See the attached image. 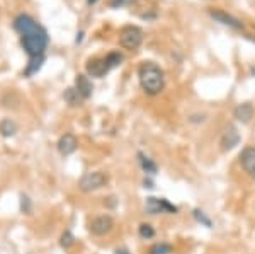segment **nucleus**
<instances>
[{
    "label": "nucleus",
    "instance_id": "aec40b11",
    "mask_svg": "<svg viewBox=\"0 0 255 254\" xmlns=\"http://www.w3.org/2000/svg\"><path fill=\"white\" fill-rule=\"evenodd\" d=\"M148 254H172V246L168 243H157L151 246Z\"/></svg>",
    "mask_w": 255,
    "mask_h": 254
},
{
    "label": "nucleus",
    "instance_id": "423d86ee",
    "mask_svg": "<svg viewBox=\"0 0 255 254\" xmlns=\"http://www.w3.org/2000/svg\"><path fill=\"white\" fill-rule=\"evenodd\" d=\"M208 14L213 20H216L221 26H226L233 31H244V27H245V24L242 22L240 19H237L235 15L228 14V12H225L221 9H208Z\"/></svg>",
    "mask_w": 255,
    "mask_h": 254
},
{
    "label": "nucleus",
    "instance_id": "f257e3e1",
    "mask_svg": "<svg viewBox=\"0 0 255 254\" xmlns=\"http://www.w3.org/2000/svg\"><path fill=\"white\" fill-rule=\"evenodd\" d=\"M12 26L20 34V44L27 53L29 60L44 58V53L49 44L48 31L27 14H19L14 19Z\"/></svg>",
    "mask_w": 255,
    "mask_h": 254
},
{
    "label": "nucleus",
    "instance_id": "20e7f679",
    "mask_svg": "<svg viewBox=\"0 0 255 254\" xmlns=\"http://www.w3.org/2000/svg\"><path fill=\"white\" fill-rule=\"evenodd\" d=\"M143 38H145V34H143V31L138 26H125L121 32H119V44L125 50L133 51L141 46Z\"/></svg>",
    "mask_w": 255,
    "mask_h": 254
},
{
    "label": "nucleus",
    "instance_id": "5701e85b",
    "mask_svg": "<svg viewBox=\"0 0 255 254\" xmlns=\"http://www.w3.org/2000/svg\"><path fill=\"white\" fill-rule=\"evenodd\" d=\"M20 212L26 215L32 214V202L27 195H20Z\"/></svg>",
    "mask_w": 255,
    "mask_h": 254
},
{
    "label": "nucleus",
    "instance_id": "f3484780",
    "mask_svg": "<svg viewBox=\"0 0 255 254\" xmlns=\"http://www.w3.org/2000/svg\"><path fill=\"white\" fill-rule=\"evenodd\" d=\"M104 60H106V65H108L109 70H114V68H118L119 65L125 61V56H123L121 51H111L104 56Z\"/></svg>",
    "mask_w": 255,
    "mask_h": 254
},
{
    "label": "nucleus",
    "instance_id": "ddd939ff",
    "mask_svg": "<svg viewBox=\"0 0 255 254\" xmlns=\"http://www.w3.org/2000/svg\"><path fill=\"white\" fill-rule=\"evenodd\" d=\"M73 87L79 91V94L85 99H89V97H92V92H94V84L92 80H90L89 75H85V73H79V75L75 77V85Z\"/></svg>",
    "mask_w": 255,
    "mask_h": 254
},
{
    "label": "nucleus",
    "instance_id": "2eb2a0df",
    "mask_svg": "<svg viewBox=\"0 0 255 254\" xmlns=\"http://www.w3.org/2000/svg\"><path fill=\"white\" fill-rule=\"evenodd\" d=\"M17 132H19V126L14 120H10V118H3V120L0 121V135H2L3 138L14 137Z\"/></svg>",
    "mask_w": 255,
    "mask_h": 254
},
{
    "label": "nucleus",
    "instance_id": "a211bd4d",
    "mask_svg": "<svg viewBox=\"0 0 255 254\" xmlns=\"http://www.w3.org/2000/svg\"><path fill=\"white\" fill-rule=\"evenodd\" d=\"M44 60H46V56H44V58H32V60H29L27 67L24 68V77H32L34 73H38L41 70V67H43Z\"/></svg>",
    "mask_w": 255,
    "mask_h": 254
},
{
    "label": "nucleus",
    "instance_id": "bb28decb",
    "mask_svg": "<svg viewBox=\"0 0 255 254\" xmlns=\"http://www.w3.org/2000/svg\"><path fill=\"white\" fill-rule=\"evenodd\" d=\"M96 2H97V0H87L89 5H94V3H96Z\"/></svg>",
    "mask_w": 255,
    "mask_h": 254
},
{
    "label": "nucleus",
    "instance_id": "0eeeda50",
    "mask_svg": "<svg viewBox=\"0 0 255 254\" xmlns=\"http://www.w3.org/2000/svg\"><path fill=\"white\" fill-rule=\"evenodd\" d=\"M114 229V219L111 215H99L89 224V232L96 237L108 236Z\"/></svg>",
    "mask_w": 255,
    "mask_h": 254
},
{
    "label": "nucleus",
    "instance_id": "f03ea898",
    "mask_svg": "<svg viewBox=\"0 0 255 254\" xmlns=\"http://www.w3.org/2000/svg\"><path fill=\"white\" fill-rule=\"evenodd\" d=\"M138 80L148 96H158L165 89V73L155 61H143L138 67Z\"/></svg>",
    "mask_w": 255,
    "mask_h": 254
},
{
    "label": "nucleus",
    "instance_id": "9d476101",
    "mask_svg": "<svg viewBox=\"0 0 255 254\" xmlns=\"http://www.w3.org/2000/svg\"><path fill=\"white\" fill-rule=\"evenodd\" d=\"M240 164L249 178L255 179V147H245L240 154Z\"/></svg>",
    "mask_w": 255,
    "mask_h": 254
},
{
    "label": "nucleus",
    "instance_id": "393cba45",
    "mask_svg": "<svg viewBox=\"0 0 255 254\" xmlns=\"http://www.w3.org/2000/svg\"><path fill=\"white\" fill-rule=\"evenodd\" d=\"M143 184H145V188H150V190H151V188H155L153 186V181H150V179H145V181H143Z\"/></svg>",
    "mask_w": 255,
    "mask_h": 254
},
{
    "label": "nucleus",
    "instance_id": "412c9836",
    "mask_svg": "<svg viewBox=\"0 0 255 254\" xmlns=\"http://www.w3.org/2000/svg\"><path fill=\"white\" fill-rule=\"evenodd\" d=\"M73 244H75V237H73V234L70 231H65L63 234L60 236V246L63 249H70Z\"/></svg>",
    "mask_w": 255,
    "mask_h": 254
},
{
    "label": "nucleus",
    "instance_id": "b1692460",
    "mask_svg": "<svg viewBox=\"0 0 255 254\" xmlns=\"http://www.w3.org/2000/svg\"><path fill=\"white\" fill-rule=\"evenodd\" d=\"M138 3V0H109V5L113 9H121V7H129Z\"/></svg>",
    "mask_w": 255,
    "mask_h": 254
},
{
    "label": "nucleus",
    "instance_id": "a878e982",
    "mask_svg": "<svg viewBox=\"0 0 255 254\" xmlns=\"http://www.w3.org/2000/svg\"><path fill=\"white\" fill-rule=\"evenodd\" d=\"M116 254H129L126 248H121V249H116Z\"/></svg>",
    "mask_w": 255,
    "mask_h": 254
},
{
    "label": "nucleus",
    "instance_id": "6ab92c4d",
    "mask_svg": "<svg viewBox=\"0 0 255 254\" xmlns=\"http://www.w3.org/2000/svg\"><path fill=\"white\" fill-rule=\"evenodd\" d=\"M138 236L141 237V239H145V241L153 239V237H155V229H153V225H151V224H139V227H138Z\"/></svg>",
    "mask_w": 255,
    "mask_h": 254
},
{
    "label": "nucleus",
    "instance_id": "cd10ccee",
    "mask_svg": "<svg viewBox=\"0 0 255 254\" xmlns=\"http://www.w3.org/2000/svg\"><path fill=\"white\" fill-rule=\"evenodd\" d=\"M254 27H255V26H254Z\"/></svg>",
    "mask_w": 255,
    "mask_h": 254
},
{
    "label": "nucleus",
    "instance_id": "1a4fd4ad",
    "mask_svg": "<svg viewBox=\"0 0 255 254\" xmlns=\"http://www.w3.org/2000/svg\"><path fill=\"white\" fill-rule=\"evenodd\" d=\"M238 143H240V133H238V130L235 126H228L223 132V135H221V140H220L221 150L223 152H230V150L235 149Z\"/></svg>",
    "mask_w": 255,
    "mask_h": 254
},
{
    "label": "nucleus",
    "instance_id": "39448f33",
    "mask_svg": "<svg viewBox=\"0 0 255 254\" xmlns=\"http://www.w3.org/2000/svg\"><path fill=\"white\" fill-rule=\"evenodd\" d=\"M145 212L148 215H158V214H177L179 208L172 205L165 198H155V196H148L145 202Z\"/></svg>",
    "mask_w": 255,
    "mask_h": 254
},
{
    "label": "nucleus",
    "instance_id": "f8f14e48",
    "mask_svg": "<svg viewBox=\"0 0 255 254\" xmlns=\"http://www.w3.org/2000/svg\"><path fill=\"white\" fill-rule=\"evenodd\" d=\"M85 70H87L89 77H96V79H102V77H106V73L111 72L109 68H108V65H106L104 58L89 60L87 65H85Z\"/></svg>",
    "mask_w": 255,
    "mask_h": 254
},
{
    "label": "nucleus",
    "instance_id": "7ed1b4c3",
    "mask_svg": "<svg viewBox=\"0 0 255 254\" xmlns=\"http://www.w3.org/2000/svg\"><path fill=\"white\" fill-rule=\"evenodd\" d=\"M109 181V176L102 171H92V173H85L79 179V190L84 193H92L101 188H104Z\"/></svg>",
    "mask_w": 255,
    "mask_h": 254
},
{
    "label": "nucleus",
    "instance_id": "dca6fc26",
    "mask_svg": "<svg viewBox=\"0 0 255 254\" xmlns=\"http://www.w3.org/2000/svg\"><path fill=\"white\" fill-rule=\"evenodd\" d=\"M63 99L68 106H72V108H77V106H80L82 102H84V97L80 96L75 87H68L67 91L63 92Z\"/></svg>",
    "mask_w": 255,
    "mask_h": 254
},
{
    "label": "nucleus",
    "instance_id": "4be33fe9",
    "mask_svg": "<svg viewBox=\"0 0 255 254\" xmlns=\"http://www.w3.org/2000/svg\"><path fill=\"white\" fill-rule=\"evenodd\" d=\"M192 217L197 220L199 224H203L204 227H208V229H211V225H213V222H211V219L209 217H206V214H204L203 210H199V208H196L194 212H192Z\"/></svg>",
    "mask_w": 255,
    "mask_h": 254
},
{
    "label": "nucleus",
    "instance_id": "6e6552de",
    "mask_svg": "<svg viewBox=\"0 0 255 254\" xmlns=\"http://www.w3.org/2000/svg\"><path fill=\"white\" fill-rule=\"evenodd\" d=\"M56 149L63 157H68V155L75 154V150L79 149V140H77V137L73 133H65L58 138Z\"/></svg>",
    "mask_w": 255,
    "mask_h": 254
},
{
    "label": "nucleus",
    "instance_id": "4468645a",
    "mask_svg": "<svg viewBox=\"0 0 255 254\" xmlns=\"http://www.w3.org/2000/svg\"><path fill=\"white\" fill-rule=\"evenodd\" d=\"M138 162H139V167H141L143 173H145L146 176H155V174H157L158 166L151 161L148 155H145L143 152H138Z\"/></svg>",
    "mask_w": 255,
    "mask_h": 254
},
{
    "label": "nucleus",
    "instance_id": "9b49d317",
    "mask_svg": "<svg viewBox=\"0 0 255 254\" xmlns=\"http://www.w3.org/2000/svg\"><path fill=\"white\" fill-rule=\"evenodd\" d=\"M254 114H255V108L252 102H242V104H238L233 109V118L237 121H240L242 125H249L254 120Z\"/></svg>",
    "mask_w": 255,
    "mask_h": 254
}]
</instances>
